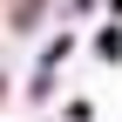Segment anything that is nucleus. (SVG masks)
Listing matches in <instances>:
<instances>
[{"label": "nucleus", "instance_id": "obj_1", "mask_svg": "<svg viewBox=\"0 0 122 122\" xmlns=\"http://www.w3.org/2000/svg\"><path fill=\"white\" fill-rule=\"evenodd\" d=\"M95 54L102 61H122V27H102V34H95Z\"/></svg>", "mask_w": 122, "mask_h": 122}, {"label": "nucleus", "instance_id": "obj_2", "mask_svg": "<svg viewBox=\"0 0 122 122\" xmlns=\"http://www.w3.org/2000/svg\"><path fill=\"white\" fill-rule=\"evenodd\" d=\"M0 95H7V75H0Z\"/></svg>", "mask_w": 122, "mask_h": 122}, {"label": "nucleus", "instance_id": "obj_3", "mask_svg": "<svg viewBox=\"0 0 122 122\" xmlns=\"http://www.w3.org/2000/svg\"><path fill=\"white\" fill-rule=\"evenodd\" d=\"M109 7H115V14H122V0H109Z\"/></svg>", "mask_w": 122, "mask_h": 122}]
</instances>
